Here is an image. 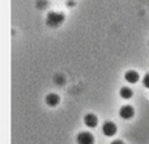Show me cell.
<instances>
[{
  "mask_svg": "<svg viewBox=\"0 0 149 144\" xmlns=\"http://www.w3.org/2000/svg\"><path fill=\"white\" fill-rule=\"evenodd\" d=\"M64 21V15L59 12H49L46 16V24L50 28H56Z\"/></svg>",
  "mask_w": 149,
  "mask_h": 144,
  "instance_id": "1",
  "label": "cell"
},
{
  "mask_svg": "<svg viewBox=\"0 0 149 144\" xmlns=\"http://www.w3.org/2000/svg\"><path fill=\"white\" fill-rule=\"evenodd\" d=\"M77 144H94V136L90 132H80L76 138Z\"/></svg>",
  "mask_w": 149,
  "mask_h": 144,
  "instance_id": "2",
  "label": "cell"
},
{
  "mask_svg": "<svg viewBox=\"0 0 149 144\" xmlns=\"http://www.w3.org/2000/svg\"><path fill=\"white\" fill-rule=\"evenodd\" d=\"M134 114H135L134 108L130 105L122 106L120 110H119V115H120V118H123V119H131L132 117H134Z\"/></svg>",
  "mask_w": 149,
  "mask_h": 144,
  "instance_id": "3",
  "label": "cell"
},
{
  "mask_svg": "<svg viewBox=\"0 0 149 144\" xmlns=\"http://www.w3.org/2000/svg\"><path fill=\"white\" fill-rule=\"evenodd\" d=\"M102 132L106 136H113L116 134V126L113 122H105L102 126Z\"/></svg>",
  "mask_w": 149,
  "mask_h": 144,
  "instance_id": "4",
  "label": "cell"
},
{
  "mask_svg": "<svg viewBox=\"0 0 149 144\" xmlns=\"http://www.w3.org/2000/svg\"><path fill=\"white\" fill-rule=\"evenodd\" d=\"M84 122L88 127L93 129V127H95L98 124V118L95 114H86V115L84 117Z\"/></svg>",
  "mask_w": 149,
  "mask_h": 144,
  "instance_id": "5",
  "label": "cell"
},
{
  "mask_svg": "<svg viewBox=\"0 0 149 144\" xmlns=\"http://www.w3.org/2000/svg\"><path fill=\"white\" fill-rule=\"evenodd\" d=\"M124 79L126 81H128L130 84H135V82L139 81V73L136 71H128L124 73Z\"/></svg>",
  "mask_w": 149,
  "mask_h": 144,
  "instance_id": "6",
  "label": "cell"
},
{
  "mask_svg": "<svg viewBox=\"0 0 149 144\" xmlns=\"http://www.w3.org/2000/svg\"><path fill=\"white\" fill-rule=\"evenodd\" d=\"M60 98L58 94H55V93H50V94L46 96V103L49 106H51V108H54V106H56L58 103H59Z\"/></svg>",
  "mask_w": 149,
  "mask_h": 144,
  "instance_id": "7",
  "label": "cell"
},
{
  "mask_svg": "<svg viewBox=\"0 0 149 144\" xmlns=\"http://www.w3.org/2000/svg\"><path fill=\"white\" fill-rule=\"evenodd\" d=\"M132 94H134V92L127 87H123L120 90H119V96H120L122 98H124V100H130V98L132 97Z\"/></svg>",
  "mask_w": 149,
  "mask_h": 144,
  "instance_id": "8",
  "label": "cell"
},
{
  "mask_svg": "<svg viewBox=\"0 0 149 144\" xmlns=\"http://www.w3.org/2000/svg\"><path fill=\"white\" fill-rule=\"evenodd\" d=\"M55 81H56L58 84H63V82H64V77H63L62 75H56V77H55Z\"/></svg>",
  "mask_w": 149,
  "mask_h": 144,
  "instance_id": "9",
  "label": "cell"
},
{
  "mask_svg": "<svg viewBox=\"0 0 149 144\" xmlns=\"http://www.w3.org/2000/svg\"><path fill=\"white\" fill-rule=\"evenodd\" d=\"M143 84H144V87L149 88V73H147L144 76V80H143Z\"/></svg>",
  "mask_w": 149,
  "mask_h": 144,
  "instance_id": "10",
  "label": "cell"
},
{
  "mask_svg": "<svg viewBox=\"0 0 149 144\" xmlns=\"http://www.w3.org/2000/svg\"><path fill=\"white\" fill-rule=\"evenodd\" d=\"M111 144H124L122 140H114V142H111Z\"/></svg>",
  "mask_w": 149,
  "mask_h": 144,
  "instance_id": "11",
  "label": "cell"
},
{
  "mask_svg": "<svg viewBox=\"0 0 149 144\" xmlns=\"http://www.w3.org/2000/svg\"><path fill=\"white\" fill-rule=\"evenodd\" d=\"M68 5H70V7H72V5H74V1H73V0H70V1H68Z\"/></svg>",
  "mask_w": 149,
  "mask_h": 144,
  "instance_id": "12",
  "label": "cell"
}]
</instances>
